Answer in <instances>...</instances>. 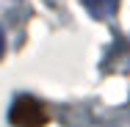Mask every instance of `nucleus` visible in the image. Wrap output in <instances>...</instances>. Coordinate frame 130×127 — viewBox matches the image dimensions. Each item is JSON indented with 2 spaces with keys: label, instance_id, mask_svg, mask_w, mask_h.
I'll list each match as a JSON object with an SVG mask.
<instances>
[{
  "label": "nucleus",
  "instance_id": "3",
  "mask_svg": "<svg viewBox=\"0 0 130 127\" xmlns=\"http://www.w3.org/2000/svg\"><path fill=\"white\" fill-rule=\"evenodd\" d=\"M3 52H6V33H3V28H0V58H3Z\"/></svg>",
  "mask_w": 130,
  "mask_h": 127
},
{
  "label": "nucleus",
  "instance_id": "1",
  "mask_svg": "<svg viewBox=\"0 0 130 127\" xmlns=\"http://www.w3.org/2000/svg\"><path fill=\"white\" fill-rule=\"evenodd\" d=\"M8 122L14 127H44L50 122V113H47V108H44L42 100H36L30 94H20L11 102Z\"/></svg>",
  "mask_w": 130,
  "mask_h": 127
},
{
  "label": "nucleus",
  "instance_id": "2",
  "mask_svg": "<svg viewBox=\"0 0 130 127\" xmlns=\"http://www.w3.org/2000/svg\"><path fill=\"white\" fill-rule=\"evenodd\" d=\"M83 6L89 8V14L94 20H108L111 14H116L119 0H83Z\"/></svg>",
  "mask_w": 130,
  "mask_h": 127
}]
</instances>
